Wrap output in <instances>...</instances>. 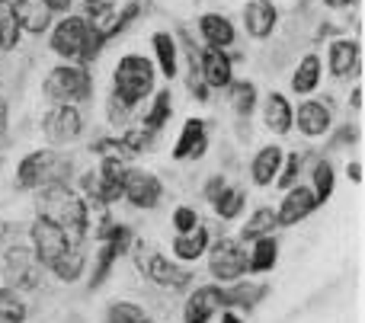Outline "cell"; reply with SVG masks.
Listing matches in <instances>:
<instances>
[{
    "label": "cell",
    "instance_id": "obj_11",
    "mask_svg": "<svg viewBox=\"0 0 365 323\" xmlns=\"http://www.w3.org/2000/svg\"><path fill=\"white\" fill-rule=\"evenodd\" d=\"M314 211H317V198H314V192H311V186L295 183L285 189L282 202H279V208H276V228H295V224L308 221Z\"/></svg>",
    "mask_w": 365,
    "mask_h": 323
},
{
    "label": "cell",
    "instance_id": "obj_22",
    "mask_svg": "<svg viewBox=\"0 0 365 323\" xmlns=\"http://www.w3.org/2000/svg\"><path fill=\"white\" fill-rule=\"evenodd\" d=\"M151 48H154V68L173 80L180 74V45H177V36L167 29H158L151 36Z\"/></svg>",
    "mask_w": 365,
    "mask_h": 323
},
{
    "label": "cell",
    "instance_id": "obj_16",
    "mask_svg": "<svg viewBox=\"0 0 365 323\" xmlns=\"http://www.w3.org/2000/svg\"><path fill=\"white\" fill-rule=\"evenodd\" d=\"M244 26H247V36L257 38V42H266V38L276 32L279 26V10L272 0H250L244 6Z\"/></svg>",
    "mask_w": 365,
    "mask_h": 323
},
{
    "label": "cell",
    "instance_id": "obj_29",
    "mask_svg": "<svg viewBox=\"0 0 365 323\" xmlns=\"http://www.w3.org/2000/svg\"><path fill=\"white\" fill-rule=\"evenodd\" d=\"M170 115H173V93H170V90H158V93H154V100H151V106H148V112H145L141 128H145V132H151V134H158L160 128L170 122Z\"/></svg>",
    "mask_w": 365,
    "mask_h": 323
},
{
    "label": "cell",
    "instance_id": "obj_30",
    "mask_svg": "<svg viewBox=\"0 0 365 323\" xmlns=\"http://www.w3.org/2000/svg\"><path fill=\"white\" fill-rule=\"evenodd\" d=\"M212 208L221 221H234V218H240L247 208V192L237 189V186H225V189L212 198Z\"/></svg>",
    "mask_w": 365,
    "mask_h": 323
},
{
    "label": "cell",
    "instance_id": "obj_41",
    "mask_svg": "<svg viewBox=\"0 0 365 323\" xmlns=\"http://www.w3.org/2000/svg\"><path fill=\"white\" fill-rule=\"evenodd\" d=\"M195 224H199V211H195L192 205H177V208H173V231H177V234H186Z\"/></svg>",
    "mask_w": 365,
    "mask_h": 323
},
{
    "label": "cell",
    "instance_id": "obj_48",
    "mask_svg": "<svg viewBox=\"0 0 365 323\" xmlns=\"http://www.w3.org/2000/svg\"><path fill=\"white\" fill-rule=\"evenodd\" d=\"M6 125H10V112H6V100L0 96V138L6 134Z\"/></svg>",
    "mask_w": 365,
    "mask_h": 323
},
{
    "label": "cell",
    "instance_id": "obj_21",
    "mask_svg": "<svg viewBox=\"0 0 365 323\" xmlns=\"http://www.w3.org/2000/svg\"><path fill=\"white\" fill-rule=\"evenodd\" d=\"M199 36L205 42V48H231L234 38H237V29L234 23L225 16V13H202L199 16Z\"/></svg>",
    "mask_w": 365,
    "mask_h": 323
},
{
    "label": "cell",
    "instance_id": "obj_4",
    "mask_svg": "<svg viewBox=\"0 0 365 323\" xmlns=\"http://www.w3.org/2000/svg\"><path fill=\"white\" fill-rule=\"evenodd\" d=\"M45 96L51 102H68V106H81L90 100L93 93V80H90V70L81 64H58L45 74L42 83Z\"/></svg>",
    "mask_w": 365,
    "mask_h": 323
},
{
    "label": "cell",
    "instance_id": "obj_5",
    "mask_svg": "<svg viewBox=\"0 0 365 323\" xmlns=\"http://www.w3.org/2000/svg\"><path fill=\"white\" fill-rule=\"evenodd\" d=\"M208 272L218 285H231L240 282L247 272V250L237 237H221V240L208 243Z\"/></svg>",
    "mask_w": 365,
    "mask_h": 323
},
{
    "label": "cell",
    "instance_id": "obj_37",
    "mask_svg": "<svg viewBox=\"0 0 365 323\" xmlns=\"http://www.w3.org/2000/svg\"><path fill=\"white\" fill-rule=\"evenodd\" d=\"M100 240H106L109 247L115 250L119 256H125L128 250L135 247V231L128 224H109V228L100 231Z\"/></svg>",
    "mask_w": 365,
    "mask_h": 323
},
{
    "label": "cell",
    "instance_id": "obj_14",
    "mask_svg": "<svg viewBox=\"0 0 365 323\" xmlns=\"http://www.w3.org/2000/svg\"><path fill=\"white\" fill-rule=\"evenodd\" d=\"M141 272H145L148 282H154V285H160V288H182V285H189V279H192V275L182 272L173 260H167L164 253L141 256Z\"/></svg>",
    "mask_w": 365,
    "mask_h": 323
},
{
    "label": "cell",
    "instance_id": "obj_39",
    "mask_svg": "<svg viewBox=\"0 0 365 323\" xmlns=\"http://www.w3.org/2000/svg\"><path fill=\"white\" fill-rule=\"evenodd\" d=\"M298 170H302V154H285V157H282V170H279V176H276L279 189H289V186H295Z\"/></svg>",
    "mask_w": 365,
    "mask_h": 323
},
{
    "label": "cell",
    "instance_id": "obj_42",
    "mask_svg": "<svg viewBox=\"0 0 365 323\" xmlns=\"http://www.w3.org/2000/svg\"><path fill=\"white\" fill-rule=\"evenodd\" d=\"M119 141L135 154V157H138V154L145 151L148 144H151V132H145V128H132V132H122Z\"/></svg>",
    "mask_w": 365,
    "mask_h": 323
},
{
    "label": "cell",
    "instance_id": "obj_27",
    "mask_svg": "<svg viewBox=\"0 0 365 323\" xmlns=\"http://www.w3.org/2000/svg\"><path fill=\"white\" fill-rule=\"evenodd\" d=\"M83 269H87V256H83V247H71L68 253H61L55 263H51L48 272L55 275L58 282H64V285H74V282L83 275Z\"/></svg>",
    "mask_w": 365,
    "mask_h": 323
},
{
    "label": "cell",
    "instance_id": "obj_51",
    "mask_svg": "<svg viewBox=\"0 0 365 323\" xmlns=\"http://www.w3.org/2000/svg\"><path fill=\"white\" fill-rule=\"evenodd\" d=\"M10 231H13V224H10V221H0V247H4V240L10 237Z\"/></svg>",
    "mask_w": 365,
    "mask_h": 323
},
{
    "label": "cell",
    "instance_id": "obj_26",
    "mask_svg": "<svg viewBox=\"0 0 365 323\" xmlns=\"http://www.w3.org/2000/svg\"><path fill=\"white\" fill-rule=\"evenodd\" d=\"M321 77H324V61L321 55H304L302 61H298V68L292 70V90H295L298 96H311L317 87H321Z\"/></svg>",
    "mask_w": 365,
    "mask_h": 323
},
{
    "label": "cell",
    "instance_id": "obj_17",
    "mask_svg": "<svg viewBox=\"0 0 365 323\" xmlns=\"http://www.w3.org/2000/svg\"><path fill=\"white\" fill-rule=\"evenodd\" d=\"M199 70H202V83L208 90H225L234 80V61L227 58V51L221 48H205L199 58Z\"/></svg>",
    "mask_w": 365,
    "mask_h": 323
},
{
    "label": "cell",
    "instance_id": "obj_6",
    "mask_svg": "<svg viewBox=\"0 0 365 323\" xmlns=\"http://www.w3.org/2000/svg\"><path fill=\"white\" fill-rule=\"evenodd\" d=\"M90 19L83 13H64L55 26H51V36H48V45L61 61L68 64H81V51H83V42L90 36Z\"/></svg>",
    "mask_w": 365,
    "mask_h": 323
},
{
    "label": "cell",
    "instance_id": "obj_36",
    "mask_svg": "<svg viewBox=\"0 0 365 323\" xmlns=\"http://www.w3.org/2000/svg\"><path fill=\"white\" fill-rule=\"evenodd\" d=\"M106 323H154L148 317V311L135 301H115L106 311Z\"/></svg>",
    "mask_w": 365,
    "mask_h": 323
},
{
    "label": "cell",
    "instance_id": "obj_25",
    "mask_svg": "<svg viewBox=\"0 0 365 323\" xmlns=\"http://www.w3.org/2000/svg\"><path fill=\"white\" fill-rule=\"evenodd\" d=\"M276 263H279V240L272 234L257 237V240L250 243V253H247V272L266 275L276 269Z\"/></svg>",
    "mask_w": 365,
    "mask_h": 323
},
{
    "label": "cell",
    "instance_id": "obj_20",
    "mask_svg": "<svg viewBox=\"0 0 365 323\" xmlns=\"http://www.w3.org/2000/svg\"><path fill=\"white\" fill-rule=\"evenodd\" d=\"M282 157H285V151L279 144H263L257 154H253L250 179H253V186H257V189H266V186L276 183L279 170H282Z\"/></svg>",
    "mask_w": 365,
    "mask_h": 323
},
{
    "label": "cell",
    "instance_id": "obj_44",
    "mask_svg": "<svg viewBox=\"0 0 365 323\" xmlns=\"http://www.w3.org/2000/svg\"><path fill=\"white\" fill-rule=\"evenodd\" d=\"M225 186H227V183H225V176H221V173H215V176L205 183V198H208V202H212V198L218 196V192L225 189Z\"/></svg>",
    "mask_w": 365,
    "mask_h": 323
},
{
    "label": "cell",
    "instance_id": "obj_7",
    "mask_svg": "<svg viewBox=\"0 0 365 323\" xmlns=\"http://www.w3.org/2000/svg\"><path fill=\"white\" fill-rule=\"evenodd\" d=\"M0 275H4V285L13 288V292H32V288L38 285V279H42V263L36 260L32 247L13 243V247L4 250Z\"/></svg>",
    "mask_w": 365,
    "mask_h": 323
},
{
    "label": "cell",
    "instance_id": "obj_34",
    "mask_svg": "<svg viewBox=\"0 0 365 323\" xmlns=\"http://www.w3.org/2000/svg\"><path fill=\"white\" fill-rule=\"evenodd\" d=\"M19 29L16 13H13V0H0V51H13L19 45Z\"/></svg>",
    "mask_w": 365,
    "mask_h": 323
},
{
    "label": "cell",
    "instance_id": "obj_1",
    "mask_svg": "<svg viewBox=\"0 0 365 323\" xmlns=\"http://www.w3.org/2000/svg\"><path fill=\"white\" fill-rule=\"evenodd\" d=\"M36 208L42 218L55 221L74 247H83V237L90 228V208L81 192H74L68 183H48L38 189Z\"/></svg>",
    "mask_w": 365,
    "mask_h": 323
},
{
    "label": "cell",
    "instance_id": "obj_49",
    "mask_svg": "<svg viewBox=\"0 0 365 323\" xmlns=\"http://www.w3.org/2000/svg\"><path fill=\"white\" fill-rule=\"evenodd\" d=\"M221 323H247V320L240 317L234 307H225V311H221Z\"/></svg>",
    "mask_w": 365,
    "mask_h": 323
},
{
    "label": "cell",
    "instance_id": "obj_19",
    "mask_svg": "<svg viewBox=\"0 0 365 323\" xmlns=\"http://www.w3.org/2000/svg\"><path fill=\"white\" fill-rule=\"evenodd\" d=\"M292 122H295V106L289 102L285 93H266L263 100V125L269 128L276 138H285L292 132Z\"/></svg>",
    "mask_w": 365,
    "mask_h": 323
},
{
    "label": "cell",
    "instance_id": "obj_50",
    "mask_svg": "<svg viewBox=\"0 0 365 323\" xmlns=\"http://www.w3.org/2000/svg\"><path fill=\"white\" fill-rule=\"evenodd\" d=\"M349 106H353L356 112H362V87H353V93H349Z\"/></svg>",
    "mask_w": 365,
    "mask_h": 323
},
{
    "label": "cell",
    "instance_id": "obj_12",
    "mask_svg": "<svg viewBox=\"0 0 365 323\" xmlns=\"http://www.w3.org/2000/svg\"><path fill=\"white\" fill-rule=\"evenodd\" d=\"M225 311V288L221 285H199L189 292L182 305V320L186 323H208Z\"/></svg>",
    "mask_w": 365,
    "mask_h": 323
},
{
    "label": "cell",
    "instance_id": "obj_15",
    "mask_svg": "<svg viewBox=\"0 0 365 323\" xmlns=\"http://www.w3.org/2000/svg\"><path fill=\"white\" fill-rule=\"evenodd\" d=\"M359 68H362V45L356 42V38H336V42H330L327 70L336 77V80L359 74Z\"/></svg>",
    "mask_w": 365,
    "mask_h": 323
},
{
    "label": "cell",
    "instance_id": "obj_9",
    "mask_svg": "<svg viewBox=\"0 0 365 323\" xmlns=\"http://www.w3.org/2000/svg\"><path fill=\"white\" fill-rule=\"evenodd\" d=\"M29 247H32V253H36V260L42 263V269H48L51 263H55L61 253H68L74 243L68 240V234H64L55 221L38 215L36 221L29 224Z\"/></svg>",
    "mask_w": 365,
    "mask_h": 323
},
{
    "label": "cell",
    "instance_id": "obj_23",
    "mask_svg": "<svg viewBox=\"0 0 365 323\" xmlns=\"http://www.w3.org/2000/svg\"><path fill=\"white\" fill-rule=\"evenodd\" d=\"M13 13H16L19 29L29 32V36H38V32L51 29V16H55L42 0H13Z\"/></svg>",
    "mask_w": 365,
    "mask_h": 323
},
{
    "label": "cell",
    "instance_id": "obj_13",
    "mask_svg": "<svg viewBox=\"0 0 365 323\" xmlns=\"http://www.w3.org/2000/svg\"><path fill=\"white\" fill-rule=\"evenodd\" d=\"M334 125V115H330V106L321 100H302V106H295V122L292 128L304 134V138H324Z\"/></svg>",
    "mask_w": 365,
    "mask_h": 323
},
{
    "label": "cell",
    "instance_id": "obj_47",
    "mask_svg": "<svg viewBox=\"0 0 365 323\" xmlns=\"http://www.w3.org/2000/svg\"><path fill=\"white\" fill-rule=\"evenodd\" d=\"M324 4L330 10H353V6H359V0H324Z\"/></svg>",
    "mask_w": 365,
    "mask_h": 323
},
{
    "label": "cell",
    "instance_id": "obj_46",
    "mask_svg": "<svg viewBox=\"0 0 365 323\" xmlns=\"http://www.w3.org/2000/svg\"><path fill=\"white\" fill-rule=\"evenodd\" d=\"M346 173H349V179H353L356 186H362V160H353V164L346 166Z\"/></svg>",
    "mask_w": 365,
    "mask_h": 323
},
{
    "label": "cell",
    "instance_id": "obj_18",
    "mask_svg": "<svg viewBox=\"0 0 365 323\" xmlns=\"http://www.w3.org/2000/svg\"><path fill=\"white\" fill-rule=\"evenodd\" d=\"M208 151V125L202 119H186L182 122V132L173 144V160H199Z\"/></svg>",
    "mask_w": 365,
    "mask_h": 323
},
{
    "label": "cell",
    "instance_id": "obj_35",
    "mask_svg": "<svg viewBox=\"0 0 365 323\" xmlns=\"http://www.w3.org/2000/svg\"><path fill=\"white\" fill-rule=\"evenodd\" d=\"M26 314H29V307L19 298V292L6 285L0 288V323H26Z\"/></svg>",
    "mask_w": 365,
    "mask_h": 323
},
{
    "label": "cell",
    "instance_id": "obj_38",
    "mask_svg": "<svg viewBox=\"0 0 365 323\" xmlns=\"http://www.w3.org/2000/svg\"><path fill=\"white\" fill-rule=\"evenodd\" d=\"M115 260H119V253H115V250L103 240L100 250H96V266H93V272H90V288H93V292L103 285V282H106V275L113 272V263Z\"/></svg>",
    "mask_w": 365,
    "mask_h": 323
},
{
    "label": "cell",
    "instance_id": "obj_3",
    "mask_svg": "<svg viewBox=\"0 0 365 323\" xmlns=\"http://www.w3.org/2000/svg\"><path fill=\"white\" fill-rule=\"evenodd\" d=\"M48 183H68V164L55 147H38L16 164V189H42Z\"/></svg>",
    "mask_w": 365,
    "mask_h": 323
},
{
    "label": "cell",
    "instance_id": "obj_2",
    "mask_svg": "<svg viewBox=\"0 0 365 323\" xmlns=\"http://www.w3.org/2000/svg\"><path fill=\"white\" fill-rule=\"evenodd\" d=\"M158 90V68L145 55H122L113 70V96H119L125 106H138Z\"/></svg>",
    "mask_w": 365,
    "mask_h": 323
},
{
    "label": "cell",
    "instance_id": "obj_45",
    "mask_svg": "<svg viewBox=\"0 0 365 323\" xmlns=\"http://www.w3.org/2000/svg\"><path fill=\"white\" fill-rule=\"evenodd\" d=\"M45 6H48L55 16H64V13H71V6H74V0H42Z\"/></svg>",
    "mask_w": 365,
    "mask_h": 323
},
{
    "label": "cell",
    "instance_id": "obj_28",
    "mask_svg": "<svg viewBox=\"0 0 365 323\" xmlns=\"http://www.w3.org/2000/svg\"><path fill=\"white\" fill-rule=\"evenodd\" d=\"M269 295V285H253V282H231V288H225V307H257L259 301Z\"/></svg>",
    "mask_w": 365,
    "mask_h": 323
},
{
    "label": "cell",
    "instance_id": "obj_8",
    "mask_svg": "<svg viewBox=\"0 0 365 323\" xmlns=\"http://www.w3.org/2000/svg\"><path fill=\"white\" fill-rule=\"evenodd\" d=\"M83 125H87V122H83L81 106H68V102H51V109L42 119V132L51 147L74 144L83 134Z\"/></svg>",
    "mask_w": 365,
    "mask_h": 323
},
{
    "label": "cell",
    "instance_id": "obj_43",
    "mask_svg": "<svg viewBox=\"0 0 365 323\" xmlns=\"http://www.w3.org/2000/svg\"><path fill=\"white\" fill-rule=\"evenodd\" d=\"M128 119H132V106H125L119 96H109V122L115 128H122V125H128Z\"/></svg>",
    "mask_w": 365,
    "mask_h": 323
},
{
    "label": "cell",
    "instance_id": "obj_32",
    "mask_svg": "<svg viewBox=\"0 0 365 323\" xmlns=\"http://www.w3.org/2000/svg\"><path fill=\"white\" fill-rule=\"evenodd\" d=\"M227 100H231V109L240 115V119H247V115L257 109V83L253 80H231V87H227Z\"/></svg>",
    "mask_w": 365,
    "mask_h": 323
},
{
    "label": "cell",
    "instance_id": "obj_10",
    "mask_svg": "<svg viewBox=\"0 0 365 323\" xmlns=\"http://www.w3.org/2000/svg\"><path fill=\"white\" fill-rule=\"evenodd\" d=\"M122 198L135 208L148 211V208H158L160 198H164V183H160L154 173L138 170V166H128L125 170V183H122Z\"/></svg>",
    "mask_w": 365,
    "mask_h": 323
},
{
    "label": "cell",
    "instance_id": "obj_40",
    "mask_svg": "<svg viewBox=\"0 0 365 323\" xmlns=\"http://www.w3.org/2000/svg\"><path fill=\"white\" fill-rule=\"evenodd\" d=\"M109 38L103 36L100 29H90V36H87V42H83V51H81V68H87V64H93L96 58H100V51H103V45H106Z\"/></svg>",
    "mask_w": 365,
    "mask_h": 323
},
{
    "label": "cell",
    "instance_id": "obj_33",
    "mask_svg": "<svg viewBox=\"0 0 365 323\" xmlns=\"http://www.w3.org/2000/svg\"><path fill=\"white\" fill-rule=\"evenodd\" d=\"M272 231H276V208H257V211H253V215L244 221V228H240V237H237V240L250 243V240H257V237L272 234Z\"/></svg>",
    "mask_w": 365,
    "mask_h": 323
},
{
    "label": "cell",
    "instance_id": "obj_31",
    "mask_svg": "<svg viewBox=\"0 0 365 323\" xmlns=\"http://www.w3.org/2000/svg\"><path fill=\"white\" fill-rule=\"evenodd\" d=\"M336 189V170L330 160H317L314 170H311V192H314L317 205H327V198Z\"/></svg>",
    "mask_w": 365,
    "mask_h": 323
},
{
    "label": "cell",
    "instance_id": "obj_24",
    "mask_svg": "<svg viewBox=\"0 0 365 323\" xmlns=\"http://www.w3.org/2000/svg\"><path fill=\"white\" fill-rule=\"evenodd\" d=\"M208 243H212L208 228H205V224H195L192 231L173 237V256H177L180 263H199L202 256H205Z\"/></svg>",
    "mask_w": 365,
    "mask_h": 323
}]
</instances>
